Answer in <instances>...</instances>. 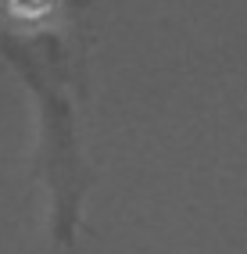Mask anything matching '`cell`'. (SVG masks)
Segmentation results:
<instances>
[{
	"label": "cell",
	"instance_id": "1",
	"mask_svg": "<svg viewBox=\"0 0 247 254\" xmlns=\"http://www.w3.org/2000/svg\"><path fill=\"white\" fill-rule=\"evenodd\" d=\"M54 7V0H7V11L14 18H43Z\"/></svg>",
	"mask_w": 247,
	"mask_h": 254
}]
</instances>
